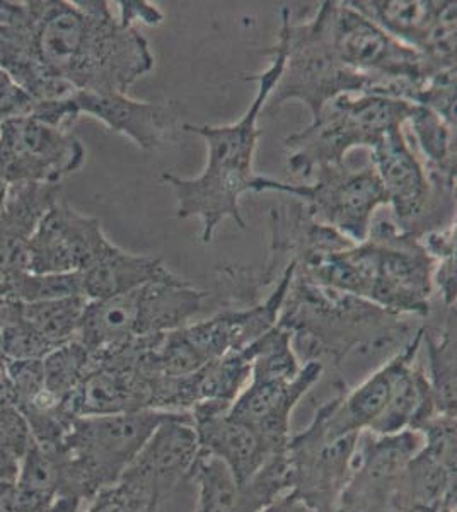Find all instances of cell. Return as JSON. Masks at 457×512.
Segmentation results:
<instances>
[{
	"label": "cell",
	"instance_id": "obj_1",
	"mask_svg": "<svg viewBox=\"0 0 457 512\" xmlns=\"http://www.w3.org/2000/svg\"><path fill=\"white\" fill-rule=\"evenodd\" d=\"M156 65L103 0H0V70L31 98L127 94Z\"/></svg>",
	"mask_w": 457,
	"mask_h": 512
},
{
	"label": "cell",
	"instance_id": "obj_2",
	"mask_svg": "<svg viewBox=\"0 0 457 512\" xmlns=\"http://www.w3.org/2000/svg\"><path fill=\"white\" fill-rule=\"evenodd\" d=\"M272 57L268 69L246 77L255 81V99L238 122L229 125H191L183 123L181 130L195 134L207 146V164L195 178H181L173 173H162V181L176 197V217H198L202 222V241L212 243L220 222L231 219L236 226L246 229L241 198L251 192L255 181V156L260 127L258 120L268 98L282 76L285 64V43L277 36V43L268 48Z\"/></svg>",
	"mask_w": 457,
	"mask_h": 512
},
{
	"label": "cell",
	"instance_id": "obj_3",
	"mask_svg": "<svg viewBox=\"0 0 457 512\" xmlns=\"http://www.w3.org/2000/svg\"><path fill=\"white\" fill-rule=\"evenodd\" d=\"M343 260V292L393 315H429L435 262L420 239L400 231L391 217L372 221L369 238L348 246Z\"/></svg>",
	"mask_w": 457,
	"mask_h": 512
},
{
	"label": "cell",
	"instance_id": "obj_4",
	"mask_svg": "<svg viewBox=\"0 0 457 512\" xmlns=\"http://www.w3.org/2000/svg\"><path fill=\"white\" fill-rule=\"evenodd\" d=\"M169 412L72 417L60 443L62 499L79 509L120 482Z\"/></svg>",
	"mask_w": 457,
	"mask_h": 512
},
{
	"label": "cell",
	"instance_id": "obj_5",
	"mask_svg": "<svg viewBox=\"0 0 457 512\" xmlns=\"http://www.w3.org/2000/svg\"><path fill=\"white\" fill-rule=\"evenodd\" d=\"M294 272L296 263L285 265L275 291L265 301L248 308H226L209 320L144 338L140 361L145 371L162 378H185L229 352L246 349L277 325Z\"/></svg>",
	"mask_w": 457,
	"mask_h": 512
},
{
	"label": "cell",
	"instance_id": "obj_6",
	"mask_svg": "<svg viewBox=\"0 0 457 512\" xmlns=\"http://www.w3.org/2000/svg\"><path fill=\"white\" fill-rule=\"evenodd\" d=\"M401 316L348 292L323 286L296 275L290 280L278 325L304 337L316 354L340 361L357 345L394 342L406 332Z\"/></svg>",
	"mask_w": 457,
	"mask_h": 512
},
{
	"label": "cell",
	"instance_id": "obj_7",
	"mask_svg": "<svg viewBox=\"0 0 457 512\" xmlns=\"http://www.w3.org/2000/svg\"><path fill=\"white\" fill-rule=\"evenodd\" d=\"M316 16L326 38L345 67L374 82L379 96L418 105L425 84L442 70L406 47L350 2H321ZM456 69V67H454Z\"/></svg>",
	"mask_w": 457,
	"mask_h": 512
},
{
	"label": "cell",
	"instance_id": "obj_8",
	"mask_svg": "<svg viewBox=\"0 0 457 512\" xmlns=\"http://www.w3.org/2000/svg\"><path fill=\"white\" fill-rule=\"evenodd\" d=\"M410 110V103L379 94L331 99L306 128L285 139L287 168L307 181L318 169L345 163L353 149L371 151L384 135L405 125Z\"/></svg>",
	"mask_w": 457,
	"mask_h": 512
},
{
	"label": "cell",
	"instance_id": "obj_9",
	"mask_svg": "<svg viewBox=\"0 0 457 512\" xmlns=\"http://www.w3.org/2000/svg\"><path fill=\"white\" fill-rule=\"evenodd\" d=\"M278 35L284 38L285 64L263 113L272 115L289 101H301L314 118L342 94H376L371 79L338 60L316 12L304 23H292L290 11L284 7Z\"/></svg>",
	"mask_w": 457,
	"mask_h": 512
},
{
	"label": "cell",
	"instance_id": "obj_10",
	"mask_svg": "<svg viewBox=\"0 0 457 512\" xmlns=\"http://www.w3.org/2000/svg\"><path fill=\"white\" fill-rule=\"evenodd\" d=\"M251 192L296 197L316 221L335 229L355 245L369 238L377 209L388 205V197L372 164L362 168H352L347 163L328 166L301 183L256 175Z\"/></svg>",
	"mask_w": 457,
	"mask_h": 512
},
{
	"label": "cell",
	"instance_id": "obj_11",
	"mask_svg": "<svg viewBox=\"0 0 457 512\" xmlns=\"http://www.w3.org/2000/svg\"><path fill=\"white\" fill-rule=\"evenodd\" d=\"M403 127L384 135L372 147L371 164L388 197L394 224L403 233L420 238L427 231L456 222V193L432 187Z\"/></svg>",
	"mask_w": 457,
	"mask_h": 512
},
{
	"label": "cell",
	"instance_id": "obj_12",
	"mask_svg": "<svg viewBox=\"0 0 457 512\" xmlns=\"http://www.w3.org/2000/svg\"><path fill=\"white\" fill-rule=\"evenodd\" d=\"M86 163V149L70 130L31 115L0 123V178L7 185H60Z\"/></svg>",
	"mask_w": 457,
	"mask_h": 512
},
{
	"label": "cell",
	"instance_id": "obj_13",
	"mask_svg": "<svg viewBox=\"0 0 457 512\" xmlns=\"http://www.w3.org/2000/svg\"><path fill=\"white\" fill-rule=\"evenodd\" d=\"M394 40L439 69L456 67V2L434 0H348Z\"/></svg>",
	"mask_w": 457,
	"mask_h": 512
},
{
	"label": "cell",
	"instance_id": "obj_14",
	"mask_svg": "<svg viewBox=\"0 0 457 512\" xmlns=\"http://www.w3.org/2000/svg\"><path fill=\"white\" fill-rule=\"evenodd\" d=\"M111 245L96 217L86 216L60 198L29 241V272L77 274L91 267Z\"/></svg>",
	"mask_w": 457,
	"mask_h": 512
},
{
	"label": "cell",
	"instance_id": "obj_15",
	"mask_svg": "<svg viewBox=\"0 0 457 512\" xmlns=\"http://www.w3.org/2000/svg\"><path fill=\"white\" fill-rule=\"evenodd\" d=\"M188 414L195 425L200 449L219 458L239 485L255 477L272 456L289 446L273 443L253 425L236 419L229 414V405L200 403Z\"/></svg>",
	"mask_w": 457,
	"mask_h": 512
},
{
	"label": "cell",
	"instance_id": "obj_16",
	"mask_svg": "<svg viewBox=\"0 0 457 512\" xmlns=\"http://www.w3.org/2000/svg\"><path fill=\"white\" fill-rule=\"evenodd\" d=\"M198 454L200 443L191 415L169 412L120 480L135 483L162 501L183 478H191Z\"/></svg>",
	"mask_w": 457,
	"mask_h": 512
},
{
	"label": "cell",
	"instance_id": "obj_17",
	"mask_svg": "<svg viewBox=\"0 0 457 512\" xmlns=\"http://www.w3.org/2000/svg\"><path fill=\"white\" fill-rule=\"evenodd\" d=\"M323 364L309 361L297 376L251 373L248 384L229 407V414L248 422L280 446H287L290 415L302 396L318 383Z\"/></svg>",
	"mask_w": 457,
	"mask_h": 512
},
{
	"label": "cell",
	"instance_id": "obj_18",
	"mask_svg": "<svg viewBox=\"0 0 457 512\" xmlns=\"http://www.w3.org/2000/svg\"><path fill=\"white\" fill-rule=\"evenodd\" d=\"M79 115L94 118L132 140L144 151L164 146L180 128V113L173 103L137 101L128 94H98L76 91L72 96Z\"/></svg>",
	"mask_w": 457,
	"mask_h": 512
},
{
	"label": "cell",
	"instance_id": "obj_19",
	"mask_svg": "<svg viewBox=\"0 0 457 512\" xmlns=\"http://www.w3.org/2000/svg\"><path fill=\"white\" fill-rule=\"evenodd\" d=\"M423 332L425 328H420L391 361L379 367L376 373L371 374L347 396L333 400L319 412L318 417L326 443L369 431V427L376 422L377 417L388 405L401 369L408 362L417 359L423 345Z\"/></svg>",
	"mask_w": 457,
	"mask_h": 512
},
{
	"label": "cell",
	"instance_id": "obj_20",
	"mask_svg": "<svg viewBox=\"0 0 457 512\" xmlns=\"http://www.w3.org/2000/svg\"><path fill=\"white\" fill-rule=\"evenodd\" d=\"M60 198L62 185H7L0 202V274L29 272L31 236Z\"/></svg>",
	"mask_w": 457,
	"mask_h": 512
},
{
	"label": "cell",
	"instance_id": "obj_21",
	"mask_svg": "<svg viewBox=\"0 0 457 512\" xmlns=\"http://www.w3.org/2000/svg\"><path fill=\"white\" fill-rule=\"evenodd\" d=\"M79 274L82 296L86 301L120 296L149 282L173 279L176 275L159 258L130 253L115 243H111L91 267Z\"/></svg>",
	"mask_w": 457,
	"mask_h": 512
},
{
	"label": "cell",
	"instance_id": "obj_22",
	"mask_svg": "<svg viewBox=\"0 0 457 512\" xmlns=\"http://www.w3.org/2000/svg\"><path fill=\"white\" fill-rule=\"evenodd\" d=\"M403 128L418 149V159L432 187L440 192L456 193V128L420 105H411Z\"/></svg>",
	"mask_w": 457,
	"mask_h": 512
},
{
	"label": "cell",
	"instance_id": "obj_23",
	"mask_svg": "<svg viewBox=\"0 0 457 512\" xmlns=\"http://www.w3.org/2000/svg\"><path fill=\"white\" fill-rule=\"evenodd\" d=\"M191 478L198 487L195 512H256L231 470L219 458L200 449Z\"/></svg>",
	"mask_w": 457,
	"mask_h": 512
},
{
	"label": "cell",
	"instance_id": "obj_24",
	"mask_svg": "<svg viewBox=\"0 0 457 512\" xmlns=\"http://www.w3.org/2000/svg\"><path fill=\"white\" fill-rule=\"evenodd\" d=\"M87 301L81 296L60 297L38 303H19L24 320L36 335L55 350L76 340Z\"/></svg>",
	"mask_w": 457,
	"mask_h": 512
},
{
	"label": "cell",
	"instance_id": "obj_25",
	"mask_svg": "<svg viewBox=\"0 0 457 512\" xmlns=\"http://www.w3.org/2000/svg\"><path fill=\"white\" fill-rule=\"evenodd\" d=\"M423 344L429 354V383L437 415L456 417V335L447 328L432 333L425 328Z\"/></svg>",
	"mask_w": 457,
	"mask_h": 512
},
{
	"label": "cell",
	"instance_id": "obj_26",
	"mask_svg": "<svg viewBox=\"0 0 457 512\" xmlns=\"http://www.w3.org/2000/svg\"><path fill=\"white\" fill-rule=\"evenodd\" d=\"M93 364L94 355L77 338L52 350L41 359L45 393L62 407Z\"/></svg>",
	"mask_w": 457,
	"mask_h": 512
},
{
	"label": "cell",
	"instance_id": "obj_27",
	"mask_svg": "<svg viewBox=\"0 0 457 512\" xmlns=\"http://www.w3.org/2000/svg\"><path fill=\"white\" fill-rule=\"evenodd\" d=\"M0 344L7 361H36L52 352L24 320L16 301H0Z\"/></svg>",
	"mask_w": 457,
	"mask_h": 512
},
{
	"label": "cell",
	"instance_id": "obj_28",
	"mask_svg": "<svg viewBox=\"0 0 457 512\" xmlns=\"http://www.w3.org/2000/svg\"><path fill=\"white\" fill-rule=\"evenodd\" d=\"M418 105L425 106L456 128V69L442 70L430 79Z\"/></svg>",
	"mask_w": 457,
	"mask_h": 512
},
{
	"label": "cell",
	"instance_id": "obj_29",
	"mask_svg": "<svg viewBox=\"0 0 457 512\" xmlns=\"http://www.w3.org/2000/svg\"><path fill=\"white\" fill-rule=\"evenodd\" d=\"M33 106L35 101L6 72L0 70V123L29 115Z\"/></svg>",
	"mask_w": 457,
	"mask_h": 512
},
{
	"label": "cell",
	"instance_id": "obj_30",
	"mask_svg": "<svg viewBox=\"0 0 457 512\" xmlns=\"http://www.w3.org/2000/svg\"><path fill=\"white\" fill-rule=\"evenodd\" d=\"M418 239L435 263L456 256V222L427 231Z\"/></svg>",
	"mask_w": 457,
	"mask_h": 512
},
{
	"label": "cell",
	"instance_id": "obj_31",
	"mask_svg": "<svg viewBox=\"0 0 457 512\" xmlns=\"http://www.w3.org/2000/svg\"><path fill=\"white\" fill-rule=\"evenodd\" d=\"M118 6H120L118 21L127 28H135L137 23L145 24V26H159L164 21L161 9L151 2L127 0V2H118Z\"/></svg>",
	"mask_w": 457,
	"mask_h": 512
},
{
	"label": "cell",
	"instance_id": "obj_32",
	"mask_svg": "<svg viewBox=\"0 0 457 512\" xmlns=\"http://www.w3.org/2000/svg\"><path fill=\"white\" fill-rule=\"evenodd\" d=\"M432 284L434 291H439L444 306L447 309H456V256L435 263Z\"/></svg>",
	"mask_w": 457,
	"mask_h": 512
},
{
	"label": "cell",
	"instance_id": "obj_33",
	"mask_svg": "<svg viewBox=\"0 0 457 512\" xmlns=\"http://www.w3.org/2000/svg\"><path fill=\"white\" fill-rule=\"evenodd\" d=\"M260 512H318L309 502L304 501L296 490H290L287 494L278 497L270 506L261 509Z\"/></svg>",
	"mask_w": 457,
	"mask_h": 512
},
{
	"label": "cell",
	"instance_id": "obj_34",
	"mask_svg": "<svg viewBox=\"0 0 457 512\" xmlns=\"http://www.w3.org/2000/svg\"><path fill=\"white\" fill-rule=\"evenodd\" d=\"M6 367V355H4V352H2V344H0V381H4V379H6Z\"/></svg>",
	"mask_w": 457,
	"mask_h": 512
},
{
	"label": "cell",
	"instance_id": "obj_35",
	"mask_svg": "<svg viewBox=\"0 0 457 512\" xmlns=\"http://www.w3.org/2000/svg\"><path fill=\"white\" fill-rule=\"evenodd\" d=\"M7 183H4V180L0 178V202H2V198H4V193H6Z\"/></svg>",
	"mask_w": 457,
	"mask_h": 512
}]
</instances>
